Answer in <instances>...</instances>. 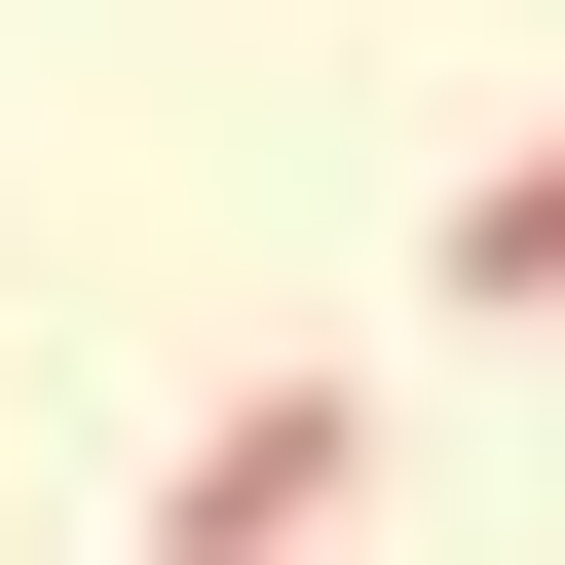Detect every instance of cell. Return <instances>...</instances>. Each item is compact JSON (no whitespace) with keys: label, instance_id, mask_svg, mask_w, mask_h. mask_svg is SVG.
<instances>
[{"label":"cell","instance_id":"6da1fadb","mask_svg":"<svg viewBox=\"0 0 565 565\" xmlns=\"http://www.w3.org/2000/svg\"><path fill=\"white\" fill-rule=\"evenodd\" d=\"M340 527H377V377H226L151 452V565H340Z\"/></svg>","mask_w":565,"mask_h":565},{"label":"cell","instance_id":"7a4b0ae2","mask_svg":"<svg viewBox=\"0 0 565 565\" xmlns=\"http://www.w3.org/2000/svg\"><path fill=\"white\" fill-rule=\"evenodd\" d=\"M527 302H565V114H527V151L452 189V340H527Z\"/></svg>","mask_w":565,"mask_h":565}]
</instances>
